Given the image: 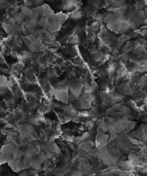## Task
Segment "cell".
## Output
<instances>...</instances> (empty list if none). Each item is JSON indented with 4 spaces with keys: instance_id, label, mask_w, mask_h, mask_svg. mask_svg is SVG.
Masks as SVG:
<instances>
[]
</instances>
